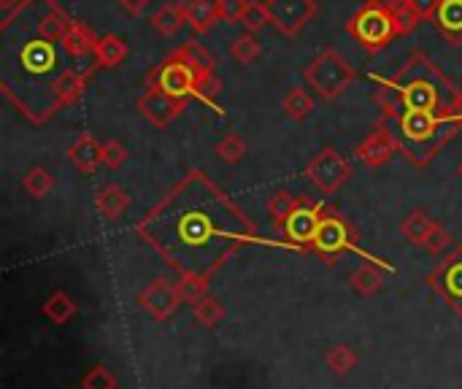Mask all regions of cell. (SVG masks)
I'll return each instance as SVG.
<instances>
[{
  "instance_id": "9a60e30c",
  "label": "cell",
  "mask_w": 462,
  "mask_h": 389,
  "mask_svg": "<svg viewBox=\"0 0 462 389\" xmlns=\"http://www.w3.org/2000/svg\"><path fill=\"white\" fill-rule=\"evenodd\" d=\"M441 230V225L422 208H411L403 222H401V236L411 244V246H420V249H428V244L433 241V236Z\"/></svg>"
},
{
  "instance_id": "f35d334b",
  "label": "cell",
  "mask_w": 462,
  "mask_h": 389,
  "mask_svg": "<svg viewBox=\"0 0 462 389\" xmlns=\"http://www.w3.org/2000/svg\"><path fill=\"white\" fill-rule=\"evenodd\" d=\"M411 5H414V11L422 19H433L436 11H439V5H441V0H411Z\"/></svg>"
},
{
  "instance_id": "4dcf8cb0",
  "label": "cell",
  "mask_w": 462,
  "mask_h": 389,
  "mask_svg": "<svg viewBox=\"0 0 462 389\" xmlns=\"http://www.w3.org/2000/svg\"><path fill=\"white\" fill-rule=\"evenodd\" d=\"M214 152H217V157H219L222 162L238 165V162L244 160V154H246V141H244L238 133H227V135H222V138L217 141Z\"/></svg>"
},
{
  "instance_id": "7bdbcfd3",
  "label": "cell",
  "mask_w": 462,
  "mask_h": 389,
  "mask_svg": "<svg viewBox=\"0 0 462 389\" xmlns=\"http://www.w3.org/2000/svg\"><path fill=\"white\" fill-rule=\"evenodd\" d=\"M457 176H460V179H462V160H460V162H457Z\"/></svg>"
},
{
  "instance_id": "5bb4252c",
  "label": "cell",
  "mask_w": 462,
  "mask_h": 389,
  "mask_svg": "<svg viewBox=\"0 0 462 389\" xmlns=\"http://www.w3.org/2000/svg\"><path fill=\"white\" fill-rule=\"evenodd\" d=\"M395 152H398V144H395L393 133L376 125L374 133L357 144L355 157H357L363 165H368V168H382V165H387V162L393 160Z\"/></svg>"
},
{
  "instance_id": "277c9868",
  "label": "cell",
  "mask_w": 462,
  "mask_h": 389,
  "mask_svg": "<svg viewBox=\"0 0 462 389\" xmlns=\"http://www.w3.org/2000/svg\"><path fill=\"white\" fill-rule=\"evenodd\" d=\"M149 87L176 97V100H200V103H211L219 89V73H217V62L214 57L195 41L181 43L179 49H173L152 73H149Z\"/></svg>"
},
{
  "instance_id": "836d02e7",
  "label": "cell",
  "mask_w": 462,
  "mask_h": 389,
  "mask_svg": "<svg viewBox=\"0 0 462 389\" xmlns=\"http://www.w3.org/2000/svg\"><path fill=\"white\" fill-rule=\"evenodd\" d=\"M81 389H119V382L116 376L103 368V366H95L84 379H81Z\"/></svg>"
},
{
  "instance_id": "e0dca14e",
  "label": "cell",
  "mask_w": 462,
  "mask_h": 389,
  "mask_svg": "<svg viewBox=\"0 0 462 389\" xmlns=\"http://www.w3.org/2000/svg\"><path fill=\"white\" fill-rule=\"evenodd\" d=\"M95 46H97V35L92 32V27L87 22H79L73 19L65 41H62V49L68 51V57L73 62H81L87 57H95Z\"/></svg>"
},
{
  "instance_id": "f1b7e54d",
  "label": "cell",
  "mask_w": 462,
  "mask_h": 389,
  "mask_svg": "<svg viewBox=\"0 0 462 389\" xmlns=\"http://www.w3.org/2000/svg\"><path fill=\"white\" fill-rule=\"evenodd\" d=\"M260 54H263L260 38H257L254 32H249V30L230 41V57H233V62H238V65H252V62L260 60Z\"/></svg>"
},
{
  "instance_id": "4fadbf2b",
  "label": "cell",
  "mask_w": 462,
  "mask_h": 389,
  "mask_svg": "<svg viewBox=\"0 0 462 389\" xmlns=\"http://www.w3.org/2000/svg\"><path fill=\"white\" fill-rule=\"evenodd\" d=\"M184 108H187V100H176V97H171L154 87H146V92L138 97L141 116L157 130H165L168 125H173L184 114Z\"/></svg>"
},
{
  "instance_id": "8d00e7d4",
  "label": "cell",
  "mask_w": 462,
  "mask_h": 389,
  "mask_svg": "<svg viewBox=\"0 0 462 389\" xmlns=\"http://www.w3.org/2000/svg\"><path fill=\"white\" fill-rule=\"evenodd\" d=\"M244 8H246V0H219V19L236 24V22H241Z\"/></svg>"
},
{
  "instance_id": "ac0fdd59",
  "label": "cell",
  "mask_w": 462,
  "mask_h": 389,
  "mask_svg": "<svg viewBox=\"0 0 462 389\" xmlns=\"http://www.w3.org/2000/svg\"><path fill=\"white\" fill-rule=\"evenodd\" d=\"M95 208L106 222H116L125 217V211L130 208V195L119 187V184H106L97 190L95 195Z\"/></svg>"
},
{
  "instance_id": "d6a6232c",
  "label": "cell",
  "mask_w": 462,
  "mask_h": 389,
  "mask_svg": "<svg viewBox=\"0 0 462 389\" xmlns=\"http://www.w3.org/2000/svg\"><path fill=\"white\" fill-rule=\"evenodd\" d=\"M241 24L249 30V32H257L263 30L265 24H271V14L265 8V0H246V8H244V16H241Z\"/></svg>"
},
{
  "instance_id": "2e32d148",
  "label": "cell",
  "mask_w": 462,
  "mask_h": 389,
  "mask_svg": "<svg viewBox=\"0 0 462 389\" xmlns=\"http://www.w3.org/2000/svg\"><path fill=\"white\" fill-rule=\"evenodd\" d=\"M68 160L81 171V173H95L103 165V144L89 135L81 133L70 146H68Z\"/></svg>"
},
{
  "instance_id": "9c48e42d",
  "label": "cell",
  "mask_w": 462,
  "mask_h": 389,
  "mask_svg": "<svg viewBox=\"0 0 462 389\" xmlns=\"http://www.w3.org/2000/svg\"><path fill=\"white\" fill-rule=\"evenodd\" d=\"M322 214H325V206L322 203H309L303 200L276 230L292 244V246H311L314 244V236L319 230V222H322Z\"/></svg>"
},
{
  "instance_id": "d590c367",
  "label": "cell",
  "mask_w": 462,
  "mask_h": 389,
  "mask_svg": "<svg viewBox=\"0 0 462 389\" xmlns=\"http://www.w3.org/2000/svg\"><path fill=\"white\" fill-rule=\"evenodd\" d=\"M393 16H395V22H398V30L401 32H411L420 22H422V16L414 11V5H411V0L406 3V5H401V8H395L393 11Z\"/></svg>"
},
{
  "instance_id": "d6986e66",
  "label": "cell",
  "mask_w": 462,
  "mask_h": 389,
  "mask_svg": "<svg viewBox=\"0 0 462 389\" xmlns=\"http://www.w3.org/2000/svg\"><path fill=\"white\" fill-rule=\"evenodd\" d=\"M181 8H184V16H187V24L203 35L208 32L217 19H219V0H179Z\"/></svg>"
},
{
  "instance_id": "cb8c5ba5",
  "label": "cell",
  "mask_w": 462,
  "mask_h": 389,
  "mask_svg": "<svg viewBox=\"0 0 462 389\" xmlns=\"http://www.w3.org/2000/svg\"><path fill=\"white\" fill-rule=\"evenodd\" d=\"M54 187H57V179H54V173H51L49 168H43V165H32V168L22 176V190H24L30 198H35V200L49 198V195L54 192Z\"/></svg>"
},
{
  "instance_id": "e575fe53",
  "label": "cell",
  "mask_w": 462,
  "mask_h": 389,
  "mask_svg": "<svg viewBox=\"0 0 462 389\" xmlns=\"http://www.w3.org/2000/svg\"><path fill=\"white\" fill-rule=\"evenodd\" d=\"M125 160H127L125 144L116 141V138H108V141L103 144V165H106V168H122Z\"/></svg>"
},
{
  "instance_id": "7402d4cb",
  "label": "cell",
  "mask_w": 462,
  "mask_h": 389,
  "mask_svg": "<svg viewBox=\"0 0 462 389\" xmlns=\"http://www.w3.org/2000/svg\"><path fill=\"white\" fill-rule=\"evenodd\" d=\"M349 287L360 295V298H376L379 290H382V271L368 260V263H360L352 276H349Z\"/></svg>"
},
{
  "instance_id": "7c38bea8",
  "label": "cell",
  "mask_w": 462,
  "mask_h": 389,
  "mask_svg": "<svg viewBox=\"0 0 462 389\" xmlns=\"http://www.w3.org/2000/svg\"><path fill=\"white\" fill-rule=\"evenodd\" d=\"M179 303L181 298H179L176 282H168V279H154L138 292V306L154 322H168L179 311Z\"/></svg>"
},
{
  "instance_id": "ab89813d",
  "label": "cell",
  "mask_w": 462,
  "mask_h": 389,
  "mask_svg": "<svg viewBox=\"0 0 462 389\" xmlns=\"http://www.w3.org/2000/svg\"><path fill=\"white\" fill-rule=\"evenodd\" d=\"M116 3H119L127 14H135V16H138V14L146 8V3H149V0H116Z\"/></svg>"
},
{
  "instance_id": "4316f807",
  "label": "cell",
  "mask_w": 462,
  "mask_h": 389,
  "mask_svg": "<svg viewBox=\"0 0 462 389\" xmlns=\"http://www.w3.org/2000/svg\"><path fill=\"white\" fill-rule=\"evenodd\" d=\"M282 108L290 119L303 122L314 111V97L306 87H290L282 97Z\"/></svg>"
},
{
  "instance_id": "83f0119b",
  "label": "cell",
  "mask_w": 462,
  "mask_h": 389,
  "mask_svg": "<svg viewBox=\"0 0 462 389\" xmlns=\"http://www.w3.org/2000/svg\"><path fill=\"white\" fill-rule=\"evenodd\" d=\"M192 320L200 325V328H206V330H211V328H217L222 320H225V303L217 298V295H206V298H200L195 306H192Z\"/></svg>"
},
{
  "instance_id": "60d3db41",
  "label": "cell",
  "mask_w": 462,
  "mask_h": 389,
  "mask_svg": "<svg viewBox=\"0 0 462 389\" xmlns=\"http://www.w3.org/2000/svg\"><path fill=\"white\" fill-rule=\"evenodd\" d=\"M24 3H27V0H0V14H3V16H11V14H14L16 8H22Z\"/></svg>"
},
{
  "instance_id": "5b68a950",
  "label": "cell",
  "mask_w": 462,
  "mask_h": 389,
  "mask_svg": "<svg viewBox=\"0 0 462 389\" xmlns=\"http://www.w3.org/2000/svg\"><path fill=\"white\" fill-rule=\"evenodd\" d=\"M346 30L371 54L374 51H382L384 46L393 43L395 35H401L393 11L382 0H368L365 5H360L352 14V19L346 22Z\"/></svg>"
},
{
  "instance_id": "1f68e13d",
  "label": "cell",
  "mask_w": 462,
  "mask_h": 389,
  "mask_svg": "<svg viewBox=\"0 0 462 389\" xmlns=\"http://www.w3.org/2000/svg\"><path fill=\"white\" fill-rule=\"evenodd\" d=\"M176 290H179L181 303L195 306L200 298L208 295V279L206 276H179L176 279Z\"/></svg>"
},
{
  "instance_id": "ba28073f",
  "label": "cell",
  "mask_w": 462,
  "mask_h": 389,
  "mask_svg": "<svg viewBox=\"0 0 462 389\" xmlns=\"http://www.w3.org/2000/svg\"><path fill=\"white\" fill-rule=\"evenodd\" d=\"M265 8L271 14V24L287 38H295L319 11L317 0H265Z\"/></svg>"
},
{
  "instance_id": "d4e9b609",
  "label": "cell",
  "mask_w": 462,
  "mask_h": 389,
  "mask_svg": "<svg viewBox=\"0 0 462 389\" xmlns=\"http://www.w3.org/2000/svg\"><path fill=\"white\" fill-rule=\"evenodd\" d=\"M187 24V16H184V8L181 3H165L160 5L154 14H152V27L160 32V35H176L181 27Z\"/></svg>"
},
{
  "instance_id": "52a82bcc",
  "label": "cell",
  "mask_w": 462,
  "mask_h": 389,
  "mask_svg": "<svg viewBox=\"0 0 462 389\" xmlns=\"http://www.w3.org/2000/svg\"><path fill=\"white\" fill-rule=\"evenodd\" d=\"M355 168L349 160H344L333 146L322 149L309 165H306V179L322 192V195H336L346 181H352Z\"/></svg>"
},
{
  "instance_id": "3957f363",
  "label": "cell",
  "mask_w": 462,
  "mask_h": 389,
  "mask_svg": "<svg viewBox=\"0 0 462 389\" xmlns=\"http://www.w3.org/2000/svg\"><path fill=\"white\" fill-rule=\"evenodd\" d=\"M382 89L376 95L382 114L393 111H433L447 116H460V89L447 79V73L428 54L417 51L401 65L390 79H379Z\"/></svg>"
},
{
  "instance_id": "7a4b0ae2",
  "label": "cell",
  "mask_w": 462,
  "mask_h": 389,
  "mask_svg": "<svg viewBox=\"0 0 462 389\" xmlns=\"http://www.w3.org/2000/svg\"><path fill=\"white\" fill-rule=\"evenodd\" d=\"M0 35L3 95L35 125L51 119L60 111V84L68 76V70H73V65H62V54L68 51L62 49L60 41H51L38 30L30 0L11 16L0 19Z\"/></svg>"
},
{
  "instance_id": "484cf974",
  "label": "cell",
  "mask_w": 462,
  "mask_h": 389,
  "mask_svg": "<svg viewBox=\"0 0 462 389\" xmlns=\"http://www.w3.org/2000/svg\"><path fill=\"white\" fill-rule=\"evenodd\" d=\"M325 366L333 376H346L360 366V355L349 344H333L325 352Z\"/></svg>"
},
{
  "instance_id": "8fae6325",
  "label": "cell",
  "mask_w": 462,
  "mask_h": 389,
  "mask_svg": "<svg viewBox=\"0 0 462 389\" xmlns=\"http://www.w3.org/2000/svg\"><path fill=\"white\" fill-rule=\"evenodd\" d=\"M428 282H430V287H436L441 292V298L449 303V309L462 317V246L444 255L441 265L428 276Z\"/></svg>"
},
{
  "instance_id": "ee69618b",
  "label": "cell",
  "mask_w": 462,
  "mask_h": 389,
  "mask_svg": "<svg viewBox=\"0 0 462 389\" xmlns=\"http://www.w3.org/2000/svg\"><path fill=\"white\" fill-rule=\"evenodd\" d=\"M460 119H462V87H460Z\"/></svg>"
},
{
  "instance_id": "6da1fadb",
  "label": "cell",
  "mask_w": 462,
  "mask_h": 389,
  "mask_svg": "<svg viewBox=\"0 0 462 389\" xmlns=\"http://www.w3.org/2000/svg\"><path fill=\"white\" fill-rule=\"evenodd\" d=\"M135 230L179 276H211L246 244H257L246 214L203 171L181 179Z\"/></svg>"
},
{
  "instance_id": "30bf717a",
  "label": "cell",
  "mask_w": 462,
  "mask_h": 389,
  "mask_svg": "<svg viewBox=\"0 0 462 389\" xmlns=\"http://www.w3.org/2000/svg\"><path fill=\"white\" fill-rule=\"evenodd\" d=\"M319 255H328V257H336L341 252H355L357 244H355V233L349 230V225L330 208H325L322 214V222H319V230L314 236V244H311Z\"/></svg>"
},
{
  "instance_id": "8992f818",
  "label": "cell",
  "mask_w": 462,
  "mask_h": 389,
  "mask_svg": "<svg viewBox=\"0 0 462 389\" xmlns=\"http://www.w3.org/2000/svg\"><path fill=\"white\" fill-rule=\"evenodd\" d=\"M303 79L322 100H336L355 84L357 73L346 57H341L333 46H328L309 62Z\"/></svg>"
},
{
  "instance_id": "f546056e",
  "label": "cell",
  "mask_w": 462,
  "mask_h": 389,
  "mask_svg": "<svg viewBox=\"0 0 462 389\" xmlns=\"http://www.w3.org/2000/svg\"><path fill=\"white\" fill-rule=\"evenodd\" d=\"M300 203H303V198H298V195H292V192H287V190L273 192V195L268 198V214L273 217V225L279 227Z\"/></svg>"
},
{
  "instance_id": "ffe728a7",
  "label": "cell",
  "mask_w": 462,
  "mask_h": 389,
  "mask_svg": "<svg viewBox=\"0 0 462 389\" xmlns=\"http://www.w3.org/2000/svg\"><path fill=\"white\" fill-rule=\"evenodd\" d=\"M436 24L439 30L452 41L460 43L462 41V0H441L439 11H436Z\"/></svg>"
},
{
  "instance_id": "b9f144b4",
  "label": "cell",
  "mask_w": 462,
  "mask_h": 389,
  "mask_svg": "<svg viewBox=\"0 0 462 389\" xmlns=\"http://www.w3.org/2000/svg\"><path fill=\"white\" fill-rule=\"evenodd\" d=\"M382 3H384V5H387L390 11H395V8H401V5H406L409 0H382Z\"/></svg>"
},
{
  "instance_id": "44dd1931",
  "label": "cell",
  "mask_w": 462,
  "mask_h": 389,
  "mask_svg": "<svg viewBox=\"0 0 462 389\" xmlns=\"http://www.w3.org/2000/svg\"><path fill=\"white\" fill-rule=\"evenodd\" d=\"M127 57V43L122 35L116 32H106L97 38V46H95V62L100 68H116L122 60Z\"/></svg>"
},
{
  "instance_id": "74e56055",
  "label": "cell",
  "mask_w": 462,
  "mask_h": 389,
  "mask_svg": "<svg viewBox=\"0 0 462 389\" xmlns=\"http://www.w3.org/2000/svg\"><path fill=\"white\" fill-rule=\"evenodd\" d=\"M452 244H455V238L441 227V230L433 236V241L428 244V249H425V252H428V255H433V257H441V255H447V249H452Z\"/></svg>"
},
{
  "instance_id": "603a6c76",
  "label": "cell",
  "mask_w": 462,
  "mask_h": 389,
  "mask_svg": "<svg viewBox=\"0 0 462 389\" xmlns=\"http://www.w3.org/2000/svg\"><path fill=\"white\" fill-rule=\"evenodd\" d=\"M76 303H73V298L68 295V292H62V290H57V292H51L46 301H43V306H41V314L51 322V325H68L73 317H76Z\"/></svg>"
}]
</instances>
